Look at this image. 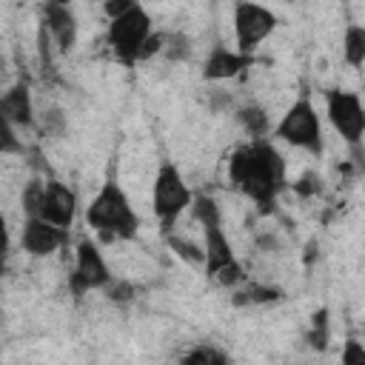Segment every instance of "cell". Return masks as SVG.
I'll list each match as a JSON object with an SVG mask.
<instances>
[{"mask_svg":"<svg viewBox=\"0 0 365 365\" xmlns=\"http://www.w3.org/2000/svg\"><path fill=\"white\" fill-rule=\"evenodd\" d=\"M168 245H171V251H174L180 259H185V262H191V265H202V262H205V248H200L197 242H191V240H185V237L168 234Z\"/></svg>","mask_w":365,"mask_h":365,"instance_id":"cell-22","label":"cell"},{"mask_svg":"<svg viewBox=\"0 0 365 365\" xmlns=\"http://www.w3.org/2000/svg\"><path fill=\"white\" fill-rule=\"evenodd\" d=\"M37 217H43V220H48V222H54V225L68 231L74 225V217H77V194L66 182L48 180Z\"/></svg>","mask_w":365,"mask_h":365,"instance_id":"cell-12","label":"cell"},{"mask_svg":"<svg viewBox=\"0 0 365 365\" xmlns=\"http://www.w3.org/2000/svg\"><path fill=\"white\" fill-rule=\"evenodd\" d=\"M342 60L351 68L365 66V26H359V23L345 26V31H342Z\"/></svg>","mask_w":365,"mask_h":365,"instance_id":"cell-16","label":"cell"},{"mask_svg":"<svg viewBox=\"0 0 365 365\" xmlns=\"http://www.w3.org/2000/svg\"><path fill=\"white\" fill-rule=\"evenodd\" d=\"M43 191H46V180L31 177V180L26 182V188H23V194H20V202H23L26 217H37L40 202H43Z\"/></svg>","mask_w":365,"mask_h":365,"instance_id":"cell-23","label":"cell"},{"mask_svg":"<svg viewBox=\"0 0 365 365\" xmlns=\"http://www.w3.org/2000/svg\"><path fill=\"white\" fill-rule=\"evenodd\" d=\"M305 339H308V345H311L314 351H325V348H328V339H331V328H328V308L314 311V317H311V328H308Z\"/></svg>","mask_w":365,"mask_h":365,"instance_id":"cell-18","label":"cell"},{"mask_svg":"<svg viewBox=\"0 0 365 365\" xmlns=\"http://www.w3.org/2000/svg\"><path fill=\"white\" fill-rule=\"evenodd\" d=\"M282 299V291L274 288V285H259V282H251L245 291H237L234 294V305H268V302H279Z\"/></svg>","mask_w":365,"mask_h":365,"instance_id":"cell-17","label":"cell"},{"mask_svg":"<svg viewBox=\"0 0 365 365\" xmlns=\"http://www.w3.org/2000/svg\"><path fill=\"white\" fill-rule=\"evenodd\" d=\"M43 3H54V6H71V0H43Z\"/></svg>","mask_w":365,"mask_h":365,"instance_id":"cell-30","label":"cell"},{"mask_svg":"<svg viewBox=\"0 0 365 365\" xmlns=\"http://www.w3.org/2000/svg\"><path fill=\"white\" fill-rule=\"evenodd\" d=\"M191 214H194V220H197L200 225L222 222L220 205H217V200H214L211 194H194V200H191Z\"/></svg>","mask_w":365,"mask_h":365,"instance_id":"cell-19","label":"cell"},{"mask_svg":"<svg viewBox=\"0 0 365 365\" xmlns=\"http://www.w3.org/2000/svg\"><path fill=\"white\" fill-rule=\"evenodd\" d=\"M202 237H205V277L214 279L222 288H234L245 279V268L234 254V245L228 240V234L222 231V222L214 225H202Z\"/></svg>","mask_w":365,"mask_h":365,"instance_id":"cell-6","label":"cell"},{"mask_svg":"<svg viewBox=\"0 0 365 365\" xmlns=\"http://www.w3.org/2000/svg\"><path fill=\"white\" fill-rule=\"evenodd\" d=\"M279 26V17L257 3V0H237L234 3V37H237V48L245 54H254V48L259 43H265L274 29Z\"/></svg>","mask_w":365,"mask_h":365,"instance_id":"cell-9","label":"cell"},{"mask_svg":"<svg viewBox=\"0 0 365 365\" xmlns=\"http://www.w3.org/2000/svg\"><path fill=\"white\" fill-rule=\"evenodd\" d=\"M234 117H237L240 128H242L251 140H259V137H268V134H271L268 111H265L262 106H257V103H245V106H240Z\"/></svg>","mask_w":365,"mask_h":365,"instance_id":"cell-15","label":"cell"},{"mask_svg":"<svg viewBox=\"0 0 365 365\" xmlns=\"http://www.w3.org/2000/svg\"><path fill=\"white\" fill-rule=\"evenodd\" d=\"M274 137L294 145V148H302L314 157H322V151H325L322 123H319V114L308 97H299L285 108V114L274 125Z\"/></svg>","mask_w":365,"mask_h":365,"instance_id":"cell-3","label":"cell"},{"mask_svg":"<svg viewBox=\"0 0 365 365\" xmlns=\"http://www.w3.org/2000/svg\"><path fill=\"white\" fill-rule=\"evenodd\" d=\"M228 180L259 211H271L285 188V160L271 140H248L231 151Z\"/></svg>","mask_w":365,"mask_h":365,"instance_id":"cell-1","label":"cell"},{"mask_svg":"<svg viewBox=\"0 0 365 365\" xmlns=\"http://www.w3.org/2000/svg\"><path fill=\"white\" fill-rule=\"evenodd\" d=\"M68 240V231L43 220V217H26L20 228V248L29 257H51L63 242Z\"/></svg>","mask_w":365,"mask_h":365,"instance_id":"cell-10","label":"cell"},{"mask_svg":"<svg viewBox=\"0 0 365 365\" xmlns=\"http://www.w3.org/2000/svg\"><path fill=\"white\" fill-rule=\"evenodd\" d=\"M228 359L231 356L214 345H194L191 351L182 354V362H188V365H225Z\"/></svg>","mask_w":365,"mask_h":365,"instance_id":"cell-21","label":"cell"},{"mask_svg":"<svg viewBox=\"0 0 365 365\" xmlns=\"http://www.w3.org/2000/svg\"><path fill=\"white\" fill-rule=\"evenodd\" d=\"M66 128H68V120H66L63 108H48V111L40 114V131H43L46 137L60 140V137L66 134Z\"/></svg>","mask_w":365,"mask_h":365,"instance_id":"cell-24","label":"cell"},{"mask_svg":"<svg viewBox=\"0 0 365 365\" xmlns=\"http://www.w3.org/2000/svg\"><path fill=\"white\" fill-rule=\"evenodd\" d=\"M254 66V54H245L240 48H228L222 43H217L202 63V80L208 83H222V80H234L240 77L245 68Z\"/></svg>","mask_w":365,"mask_h":365,"instance_id":"cell-11","label":"cell"},{"mask_svg":"<svg viewBox=\"0 0 365 365\" xmlns=\"http://www.w3.org/2000/svg\"><path fill=\"white\" fill-rule=\"evenodd\" d=\"M137 3H140V0H103V14H106L108 20H114V17L125 14V11H131Z\"/></svg>","mask_w":365,"mask_h":365,"instance_id":"cell-29","label":"cell"},{"mask_svg":"<svg viewBox=\"0 0 365 365\" xmlns=\"http://www.w3.org/2000/svg\"><path fill=\"white\" fill-rule=\"evenodd\" d=\"M43 26H46V31H48V37L60 54H68L77 46L80 26H77V14L71 6L43 3Z\"/></svg>","mask_w":365,"mask_h":365,"instance_id":"cell-13","label":"cell"},{"mask_svg":"<svg viewBox=\"0 0 365 365\" xmlns=\"http://www.w3.org/2000/svg\"><path fill=\"white\" fill-rule=\"evenodd\" d=\"M0 114H3V123H11L20 131L34 128L37 114H34V103H31V88H29L26 80H17L14 86H9L3 91V97H0Z\"/></svg>","mask_w":365,"mask_h":365,"instance_id":"cell-14","label":"cell"},{"mask_svg":"<svg viewBox=\"0 0 365 365\" xmlns=\"http://www.w3.org/2000/svg\"><path fill=\"white\" fill-rule=\"evenodd\" d=\"M151 14L137 3L131 11L108 20L106 29V46L111 48V54L123 63V66H137L145 40L151 37Z\"/></svg>","mask_w":365,"mask_h":365,"instance_id":"cell-4","label":"cell"},{"mask_svg":"<svg viewBox=\"0 0 365 365\" xmlns=\"http://www.w3.org/2000/svg\"><path fill=\"white\" fill-rule=\"evenodd\" d=\"M342 362L345 365H365V348L356 339H348L342 348Z\"/></svg>","mask_w":365,"mask_h":365,"instance_id":"cell-28","label":"cell"},{"mask_svg":"<svg viewBox=\"0 0 365 365\" xmlns=\"http://www.w3.org/2000/svg\"><path fill=\"white\" fill-rule=\"evenodd\" d=\"M20 128H14L11 123H3V137H0V151L3 154H23L26 145H23V137H17Z\"/></svg>","mask_w":365,"mask_h":365,"instance_id":"cell-26","label":"cell"},{"mask_svg":"<svg viewBox=\"0 0 365 365\" xmlns=\"http://www.w3.org/2000/svg\"><path fill=\"white\" fill-rule=\"evenodd\" d=\"M86 222L106 242L134 240L140 231V214L131 208L128 194L114 180H106L100 185V191L91 197V202L86 208Z\"/></svg>","mask_w":365,"mask_h":365,"instance_id":"cell-2","label":"cell"},{"mask_svg":"<svg viewBox=\"0 0 365 365\" xmlns=\"http://www.w3.org/2000/svg\"><path fill=\"white\" fill-rule=\"evenodd\" d=\"M191 200H194V194H191L185 177L180 174V168L171 160H163L154 174V182H151V211L163 222L165 231H171L177 217L185 208H191Z\"/></svg>","mask_w":365,"mask_h":365,"instance_id":"cell-5","label":"cell"},{"mask_svg":"<svg viewBox=\"0 0 365 365\" xmlns=\"http://www.w3.org/2000/svg\"><path fill=\"white\" fill-rule=\"evenodd\" d=\"M163 48H165V34H157V31H151V37H148V40H145V46H143L140 63H145V60H151V57L163 54Z\"/></svg>","mask_w":365,"mask_h":365,"instance_id":"cell-27","label":"cell"},{"mask_svg":"<svg viewBox=\"0 0 365 365\" xmlns=\"http://www.w3.org/2000/svg\"><path fill=\"white\" fill-rule=\"evenodd\" d=\"M194 46H191V37L182 34V31H171L165 34V48H163V57L171 60V63H185L191 57Z\"/></svg>","mask_w":365,"mask_h":365,"instance_id":"cell-20","label":"cell"},{"mask_svg":"<svg viewBox=\"0 0 365 365\" xmlns=\"http://www.w3.org/2000/svg\"><path fill=\"white\" fill-rule=\"evenodd\" d=\"M114 279L100 245L91 237H83L74 248V271L68 277V291L74 297H86L88 291H106V285Z\"/></svg>","mask_w":365,"mask_h":365,"instance_id":"cell-8","label":"cell"},{"mask_svg":"<svg viewBox=\"0 0 365 365\" xmlns=\"http://www.w3.org/2000/svg\"><path fill=\"white\" fill-rule=\"evenodd\" d=\"M106 297H108V302L125 305V302H131V299L137 297V288H134V282H128V279H111V282L106 285Z\"/></svg>","mask_w":365,"mask_h":365,"instance_id":"cell-25","label":"cell"},{"mask_svg":"<svg viewBox=\"0 0 365 365\" xmlns=\"http://www.w3.org/2000/svg\"><path fill=\"white\" fill-rule=\"evenodd\" d=\"M325 114L331 128L354 148L359 151L365 140V103L356 91L348 88H328L325 94Z\"/></svg>","mask_w":365,"mask_h":365,"instance_id":"cell-7","label":"cell"}]
</instances>
